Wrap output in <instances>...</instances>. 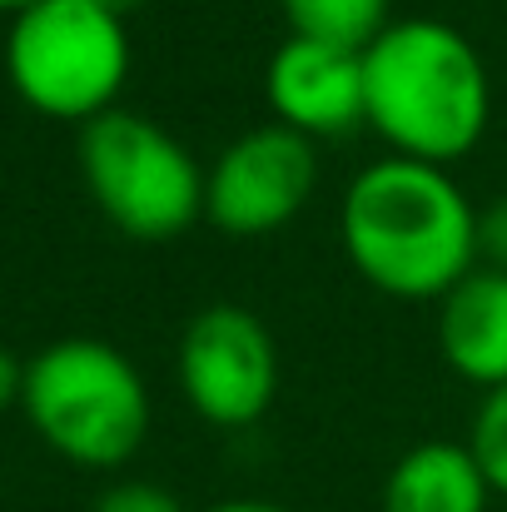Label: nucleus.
Instances as JSON below:
<instances>
[{
	"mask_svg": "<svg viewBox=\"0 0 507 512\" xmlns=\"http://www.w3.org/2000/svg\"><path fill=\"white\" fill-rule=\"evenodd\" d=\"M493 498L468 443L448 438L413 443L383 478V512H488Z\"/></svg>",
	"mask_w": 507,
	"mask_h": 512,
	"instance_id": "10",
	"label": "nucleus"
},
{
	"mask_svg": "<svg viewBox=\"0 0 507 512\" xmlns=\"http://www.w3.org/2000/svg\"><path fill=\"white\" fill-rule=\"evenodd\" d=\"M130 20L100 0H40L10 15L5 80L45 120L90 125L120 105L130 80Z\"/></svg>",
	"mask_w": 507,
	"mask_h": 512,
	"instance_id": "4",
	"label": "nucleus"
},
{
	"mask_svg": "<svg viewBox=\"0 0 507 512\" xmlns=\"http://www.w3.org/2000/svg\"><path fill=\"white\" fill-rule=\"evenodd\" d=\"M319 189V145L289 125H254L204 170V219L219 234L259 239L294 224Z\"/></svg>",
	"mask_w": 507,
	"mask_h": 512,
	"instance_id": "7",
	"label": "nucleus"
},
{
	"mask_svg": "<svg viewBox=\"0 0 507 512\" xmlns=\"http://www.w3.org/2000/svg\"><path fill=\"white\" fill-rule=\"evenodd\" d=\"M20 388H25V358H15L5 343H0V418L10 408H20Z\"/></svg>",
	"mask_w": 507,
	"mask_h": 512,
	"instance_id": "15",
	"label": "nucleus"
},
{
	"mask_svg": "<svg viewBox=\"0 0 507 512\" xmlns=\"http://www.w3.org/2000/svg\"><path fill=\"white\" fill-rule=\"evenodd\" d=\"M289 35H309L343 50H368L393 25V0H279Z\"/></svg>",
	"mask_w": 507,
	"mask_h": 512,
	"instance_id": "11",
	"label": "nucleus"
},
{
	"mask_svg": "<svg viewBox=\"0 0 507 512\" xmlns=\"http://www.w3.org/2000/svg\"><path fill=\"white\" fill-rule=\"evenodd\" d=\"M488 120L493 75L458 25L408 15L363 50V125L388 155L448 170L483 145Z\"/></svg>",
	"mask_w": 507,
	"mask_h": 512,
	"instance_id": "2",
	"label": "nucleus"
},
{
	"mask_svg": "<svg viewBox=\"0 0 507 512\" xmlns=\"http://www.w3.org/2000/svg\"><path fill=\"white\" fill-rule=\"evenodd\" d=\"M438 353L463 378L488 388L507 383V269H468L438 299Z\"/></svg>",
	"mask_w": 507,
	"mask_h": 512,
	"instance_id": "9",
	"label": "nucleus"
},
{
	"mask_svg": "<svg viewBox=\"0 0 507 512\" xmlns=\"http://www.w3.org/2000/svg\"><path fill=\"white\" fill-rule=\"evenodd\" d=\"M338 244L368 289L398 304H438L478 269V209L443 165L383 155L348 179Z\"/></svg>",
	"mask_w": 507,
	"mask_h": 512,
	"instance_id": "1",
	"label": "nucleus"
},
{
	"mask_svg": "<svg viewBox=\"0 0 507 512\" xmlns=\"http://www.w3.org/2000/svg\"><path fill=\"white\" fill-rule=\"evenodd\" d=\"M30 5H40V0H0L5 15H20V10H30Z\"/></svg>",
	"mask_w": 507,
	"mask_h": 512,
	"instance_id": "18",
	"label": "nucleus"
},
{
	"mask_svg": "<svg viewBox=\"0 0 507 512\" xmlns=\"http://www.w3.org/2000/svg\"><path fill=\"white\" fill-rule=\"evenodd\" d=\"M204 512H294V508L264 503V498H234V503H214V508H204Z\"/></svg>",
	"mask_w": 507,
	"mask_h": 512,
	"instance_id": "16",
	"label": "nucleus"
},
{
	"mask_svg": "<svg viewBox=\"0 0 507 512\" xmlns=\"http://www.w3.org/2000/svg\"><path fill=\"white\" fill-rule=\"evenodd\" d=\"M264 100L274 125L304 140H338L363 125V50L289 35L264 65Z\"/></svg>",
	"mask_w": 507,
	"mask_h": 512,
	"instance_id": "8",
	"label": "nucleus"
},
{
	"mask_svg": "<svg viewBox=\"0 0 507 512\" xmlns=\"http://www.w3.org/2000/svg\"><path fill=\"white\" fill-rule=\"evenodd\" d=\"M75 160L105 224L135 244H169L204 219V170L160 120L140 110L115 105L80 125Z\"/></svg>",
	"mask_w": 507,
	"mask_h": 512,
	"instance_id": "5",
	"label": "nucleus"
},
{
	"mask_svg": "<svg viewBox=\"0 0 507 512\" xmlns=\"http://www.w3.org/2000/svg\"><path fill=\"white\" fill-rule=\"evenodd\" d=\"M478 264L507 269V194L478 209Z\"/></svg>",
	"mask_w": 507,
	"mask_h": 512,
	"instance_id": "14",
	"label": "nucleus"
},
{
	"mask_svg": "<svg viewBox=\"0 0 507 512\" xmlns=\"http://www.w3.org/2000/svg\"><path fill=\"white\" fill-rule=\"evenodd\" d=\"M468 453L478 458L488 488L507 498V383L483 393V403L468 423Z\"/></svg>",
	"mask_w": 507,
	"mask_h": 512,
	"instance_id": "12",
	"label": "nucleus"
},
{
	"mask_svg": "<svg viewBox=\"0 0 507 512\" xmlns=\"http://www.w3.org/2000/svg\"><path fill=\"white\" fill-rule=\"evenodd\" d=\"M100 5H105V10H115V15H125V20H130V15H135V10H140V5H145V0H100Z\"/></svg>",
	"mask_w": 507,
	"mask_h": 512,
	"instance_id": "17",
	"label": "nucleus"
},
{
	"mask_svg": "<svg viewBox=\"0 0 507 512\" xmlns=\"http://www.w3.org/2000/svg\"><path fill=\"white\" fill-rule=\"evenodd\" d=\"M20 413L55 458L85 473L125 468L145 448L155 423L150 383L135 358L85 334L55 339L25 358Z\"/></svg>",
	"mask_w": 507,
	"mask_h": 512,
	"instance_id": "3",
	"label": "nucleus"
},
{
	"mask_svg": "<svg viewBox=\"0 0 507 512\" xmlns=\"http://www.w3.org/2000/svg\"><path fill=\"white\" fill-rule=\"evenodd\" d=\"M90 512H184V503H179L169 488H160V483L120 478V483H110V488L95 498Z\"/></svg>",
	"mask_w": 507,
	"mask_h": 512,
	"instance_id": "13",
	"label": "nucleus"
},
{
	"mask_svg": "<svg viewBox=\"0 0 507 512\" xmlns=\"http://www.w3.org/2000/svg\"><path fill=\"white\" fill-rule=\"evenodd\" d=\"M174 378L184 403L209 428H254L279 398V343L244 304L199 309L174 348Z\"/></svg>",
	"mask_w": 507,
	"mask_h": 512,
	"instance_id": "6",
	"label": "nucleus"
}]
</instances>
